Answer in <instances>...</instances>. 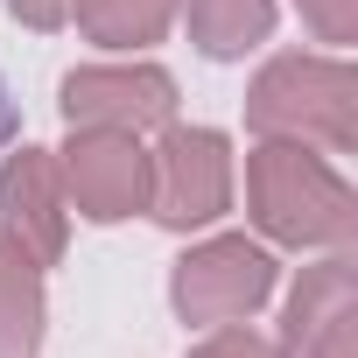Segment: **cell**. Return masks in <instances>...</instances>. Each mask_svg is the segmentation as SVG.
<instances>
[{
    "label": "cell",
    "instance_id": "1",
    "mask_svg": "<svg viewBox=\"0 0 358 358\" xmlns=\"http://www.w3.org/2000/svg\"><path fill=\"white\" fill-rule=\"evenodd\" d=\"M15 127H22V106H15L8 78H0V162H8V148H15Z\"/></svg>",
    "mask_w": 358,
    "mask_h": 358
}]
</instances>
